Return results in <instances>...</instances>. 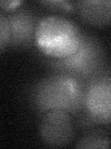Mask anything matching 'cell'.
Segmentation results:
<instances>
[{"label":"cell","instance_id":"1","mask_svg":"<svg viewBox=\"0 0 111 149\" xmlns=\"http://www.w3.org/2000/svg\"><path fill=\"white\" fill-rule=\"evenodd\" d=\"M34 39L42 53L54 60H64L79 49L83 35L74 22L51 15L37 22Z\"/></svg>","mask_w":111,"mask_h":149},{"label":"cell","instance_id":"2","mask_svg":"<svg viewBox=\"0 0 111 149\" xmlns=\"http://www.w3.org/2000/svg\"><path fill=\"white\" fill-rule=\"evenodd\" d=\"M32 97L37 108L45 112L54 109L72 112L83 102L80 83L71 74H55L44 78L36 85Z\"/></svg>","mask_w":111,"mask_h":149},{"label":"cell","instance_id":"3","mask_svg":"<svg viewBox=\"0 0 111 149\" xmlns=\"http://www.w3.org/2000/svg\"><path fill=\"white\" fill-rule=\"evenodd\" d=\"M39 132L43 142L52 147H63L74 137V125L69 112L54 109L45 112L42 118Z\"/></svg>","mask_w":111,"mask_h":149},{"label":"cell","instance_id":"4","mask_svg":"<svg viewBox=\"0 0 111 149\" xmlns=\"http://www.w3.org/2000/svg\"><path fill=\"white\" fill-rule=\"evenodd\" d=\"M89 118L97 123H111V77H100L90 83L83 96Z\"/></svg>","mask_w":111,"mask_h":149},{"label":"cell","instance_id":"5","mask_svg":"<svg viewBox=\"0 0 111 149\" xmlns=\"http://www.w3.org/2000/svg\"><path fill=\"white\" fill-rule=\"evenodd\" d=\"M103 60L101 47L90 36H83L81 47L71 57L59 60V67L68 73L87 77L98 68Z\"/></svg>","mask_w":111,"mask_h":149},{"label":"cell","instance_id":"6","mask_svg":"<svg viewBox=\"0 0 111 149\" xmlns=\"http://www.w3.org/2000/svg\"><path fill=\"white\" fill-rule=\"evenodd\" d=\"M73 5L74 11L88 24L103 27L111 23V0H81Z\"/></svg>","mask_w":111,"mask_h":149},{"label":"cell","instance_id":"7","mask_svg":"<svg viewBox=\"0 0 111 149\" xmlns=\"http://www.w3.org/2000/svg\"><path fill=\"white\" fill-rule=\"evenodd\" d=\"M10 26V39L8 45H24L32 37H34L36 25L34 16L27 11H18L8 15Z\"/></svg>","mask_w":111,"mask_h":149},{"label":"cell","instance_id":"8","mask_svg":"<svg viewBox=\"0 0 111 149\" xmlns=\"http://www.w3.org/2000/svg\"><path fill=\"white\" fill-rule=\"evenodd\" d=\"M110 139L103 132H92L84 135L76 144V148H108Z\"/></svg>","mask_w":111,"mask_h":149},{"label":"cell","instance_id":"9","mask_svg":"<svg viewBox=\"0 0 111 149\" xmlns=\"http://www.w3.org/2000/svg\"><path fill=\"white\" fill-rule=\"evenodd\" d=\"M42 5H44L50 10L56 12H72L74 11L73 2L64 1V0H52V1H41ZM75 12V11H74Z\"/></svg>","mask_w":111,"mask_h":149},{"label":"cell","instance_id":"10","mask_svg":"<svg viewBox=\"0 0 111 149\" xmlns=\"http://www.w3.org/2000/svg\"><path fill=\"white\" fill-rule=\"evenodd\" d=\"M10 39V26L7 15L2 12L0 14V49L4 50L5 47L8 45Z\"/></svg>","mask_w":111,"mask_h":149},{"label":"cell","instance_id":"11","mask_svg":"<svg viewBox=\"0 0 111 149\" xmlns=\"http://www.w3.org/2000/svg\"><path fill=\"white\" fill-rule=\"evenodd\" d=\"M22 4V1L20 0H11V1H6V0H2L0 2L1 8L3 10H14V9L18 8Z\"/></svg>","mask_w":111,"mask_h":149}]
</instances>
